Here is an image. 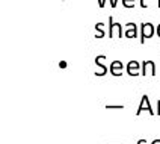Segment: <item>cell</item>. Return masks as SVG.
<instances>
[{"label": "cell", "mask_w": 160, "mask_h": 144, "mask_svg": "<svg viewBox=\"0 0 160 144\" xmlns=\"http://www.w3.org/2000/svg\"><path fill=\"white\" fill-rule=\"evenodd\" d=\"M156 32V27L152 23H142L141 24V44H143L148 38H152Z\"/></svg>", "instance_id": "obj_1"}, {"label": "cell", "mask_w": 160, "mask_h": 144, "mask_svg": "<svg viewBox=\"0 0 160 144\" xmlns=\"http://www.w3.org/2000/svg\"><path fill=\"white\" fill-rule=\"evenodd\" d=\"M121 38L122 36V24L115 23L113 17H109V38Z\"/></svg>", "instance_id": "obj_2"}, {"label": "cell", "mask_w": 160, "mask_h": 144, "mask_svg": "<svg viewBox=\"0 0 160 144\" xmlns=\"http://www.w3.org/2000/svg\"><path fill=\"white\" fill-rule=\"evenodd\" d=\"M142 111H148L151 115H154V111L151 109V105H150V99H148V96L147 94H143L142 99H141V103H139V106H138V111H136V115H141V112Z\"/></svg>", "instance_id": "obj_3"}, {"label": "cell", "mask_w": 160, "mask_h": 144, "mask_svg": "<svg viewBox=\"0 0 160 144\" xmlns=\"http://www.w3.org/2000/svg\"><path fill=\"white\" fill-rule=\"evenodd\" d=\"M103 61H106V56L104 55H98L95 58V65L98 67V70L95 72V76H104L107 73V65H104Z\"/></svg>", "instance_id": "obj_4"}, {"label": "cell", "mask_w": 160, "mask_h": 144, "mask_svg": "<svg viewBox=\"0 0 160 144\" xmlns=\"http://www.w3.org/2000/svg\"><path fill=\"white\" fill-rule=\"evenodd\" d=\"M141 73L143 76H156V64L154 61H143L142 68H141Z\"/></svg>", "instance_id": "obj_5"}, {"label": "cell", "mask_w": 160, "mask_h": 144, "mask_svg": "<svg viewBox=\"0 0 160 144\" xmlns=\"http://www.w3.org/2000/svg\"><path fill=\"white\" fill-rule=\"evenodd\" d=\"M141 68H142V65L138 62V61H130V62L127 64V73H128V76H139V74H142Z\"/></svg>", "instance_id": "obj_6"}, {"label": "cell", "mask_w": 160, "mask_h": 144, "mask_svg": "<svg viewBox=\"0 0 160 144\" xmlns=\"http://www.w3.org/2000/svg\"><path fill=\"white\" fill-rule=\"evenodd\" d=\"M122 68H124V65L121 61H113V62L110 64V67H109V72L112 76H121L122 74Z\"/></svg>", "instance_id": "obj_7"}, {"label": "cell", "mask_w": 160, "mask_h": 144, "mask_svg": "<svg viewBox=\"0 0 160 144\" xmlns=\"http://www.w3.org/2000/svg\"><path fill=\"white\" fill-rule=\"evenodd\" d=\"M125 32L124 35L127 38H136L138 36V24H134V23H125Z\"/></svg>", "instance_id": "obj_8"}, {"label": "cell", "mask_w": 160, "mask_h": 144, "mask_svg": "<svg viewBox=\"0 0 160 144\" xmlns=\"http://www.w3.org/2000/svg\"><path fill=\"white\" fill-rule=\"evenodd\" d=\"M103 27H104V23H97L95 24V38H103V36L106 35Z\"/></svg>", "instance_id": "obj_9"}, {"label": "cell", "mask_w": 160, "mask_h": 144, "mask_svg": "<svg viewBox=\"0 0 160 144\" xmlns=\"http://www.w3.org/2000/svg\"><path fill=\"white\" fill-rule=\"evenodd\" d=\"M122 5L125 8H134V0H122Z\"/></svg>", "instance_id": "obj_10"}, {"label": "cell", "mask_w": 160, "mask_h": 144, "mask_svg": "<svg viewBox=\"0 0 160 144\" xmlns=\"http://www.w3.org/2000/svg\"><path fill=\"white\" fill-rule=\"evenodd\" d=\"M106 109H124L122 105H106Z\"/></svg>", "instance_id": "obj_11"}, {"label": "cell", "mask_w": 160, "mask_h": 144, "mask_svg": "<svg viewBox=\"0 0 160 144\" xmlns=\"http://www.w3.org/2000/svg\"><path fill=\"white\" fill-rule=\"evenodd\" d=\"M116 5H118V0H112V2H110V6H112V8H116Z\"/></svg>", "instance_id": "obj_12"}, {"label": "cell", "mask_w": 160, "mask_h": 144, "mask_svg": "<svg viewBox=\"0 0 160 144\" xmlns=\"http://www.w3.org/2000/svg\"><path fill=\"white\" fill-rule=\"evenodd\" d=\"M104 5H106L104 0H98V6H100V8H104Z\"/></svg>", "instance_id": "obj_13"}, {"label": "cell", "mask_w": 160, "mask_h": 144, "mask_svg": "<svg viewBox=\"0 0 160 144\" xmlns=\"http://www.w3.org/2000/svg\"><path fill=\"white\" fill-rule=\"evenodd\" d=\"M141 6H142L143 9H145V8H148V5H147V2H145V0H141Z\"/></svg>", "instance_id": "obj_14"}, {"label": "cell", "mask_w": 160, "mask_h": 144, "mask_svg": "<svg viewBox=\"0 0 160 144\" xmlns=\"http://www.w3.org/2000/svg\"><path fill=\"white\" fill-rule=\"evenodd\" d=\"M157 115H160V100H157Z\"/></svg>", "instance_id": "obj_15"}, {"label": "cell", "mask_w": 160, "mask_h": 144, "mask_svg": "<svg viewBox=\"0 0 160 144\" xmlns=\"http://www.w3.org/2000/svg\"><path fill=\"white\" fill-rule=\"evenodd\" d=\"M156 34H157V35H159V38H160V24L156 27Z\"/></svg>", "instance_id": "obj_16"}, {"label": "cell", "mask_w": 160, "mask_h": 144, "mask_svg": "<svg viewBox=\"0 0 160 144\" xmlns=\"http://www.w3.org/2000/svg\"><path fill=\"white\" fill-rule=\"evenodd\" d=\"M138 144H147V140H145V138H143V140H139Z\"/></svg>", "instance_id": "obj_17"}, {"label": "cell", "mask_w": 160, "mask_h": 144, "mask_svg": "<svg viewBox=\"0 0 160 144\" xmlns=\"http://www.w3.org/2000/svg\"><path fill=\"white\" fill-rule=\"evenodd\" d=\"M151 144H160V140H152Z\"/></svg>", "instance_id": "obj_18"}, {"label": "cell", "mask_w": 160, "mask_h": 144, "mask_svg": "<svg viewBox=\"0 0 160 144\" xmlns=\"http://www.w3.org/2000/svg\"><path fill=\"white\" fill-rule=\"evenodd\" d=\"M157 6H159V8H160V0H157Z\"/></svg>", "instance_id": "obj_19"}]
</instances>
